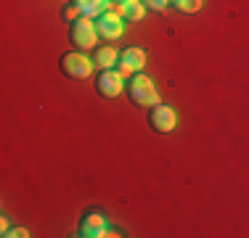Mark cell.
<instances>
[{"label":"cell","instance_id":"1","mask_svg":"<svg viewBox=\"0 0 249 238\" xmlns=\"http://www.w3.org/2000/svg\"><path fill=\"white\" fill-rule=\"evenodd\" d=\"M124 90H127V98H130V103H133V106L151 109L154 103H159L157 87H154V82L143 74V71H138V74L130 77V82L124 85Z\"/></svg>","mask_w":249,"mask_h":238},{"label":"cell","instance_id":"2","mask_svg":"<svg viewBox=\"0 0 249 238\" xmlns=\"http://www.w3.org/2000/svg\"><path fill=\"white\" fill-rule=\"evenodd\" d=\"M69 40H72V45L77 51H90V48H96L98 29H96V24H93V19H88V16L74 19L72 29H69Z\"/></svg>","mask_w":249,"mask_h":238},{"label":"cell","instance_id":"3","mask_svg":"<svg viewBox=\"0 0 249 238\" xmlns=\"http://www.w3.org/2000/svg\"><path fill=\"white\" fill-rule=\"evenodd\" d=\"M149 127L159 135H170L178 127V114L167 103H154L149 109Z\"/></svg>","mask_w":249,"mask_h":238},{"label":"cell","instance_id":"4","mask_svg":"<svg viewBox=\"0 0 249 238\" xmlns=\"http://www.w3.org/2000/svg\"><path fill=\"white\" fill-rule=\"evenodd\" d=\"M58 67L69 80H88L93 74V58H85L80 51H72V53H64Z\"/></svg>","mask_w":249,"mask_h":238},{"label":"cell","instance_id":"5","mask_svg":"<svg viewBox=\"0 0 249 238\" xmlns=\"http://www.w3.org/2000/svg\"><path fill=\"white\" fill-rule=\"evenodd\" d=\"M77 236H82V238H111V236H117V233L109 228V222H106L104 214L93 209V212H88L85 217L80 220Z\"/></svg>","mask_w":249,"mask_h":238},{"label":"cell","instance_id":"6","mask_svg":"<svg viewBox=\"0 0 249 238\" xmlns=\"http://www.w3.org/2000/svg\"><path fill=\"white\" fill-rule=\"evenodd\" d=\"M124 87V77L120 69H104L96 77V93L101 98H117Z\"/></svg>","mask_w":249,"mask_h":238},{"label":"cell","instance_id":"7","mask_svg":"<svg viewBox=\"0 0 249 238\" xmlns=\"http://www.w3.org/2000/svg\"><path fill=\"white\" fill-rule=\"evenodd\" d=\"M96 29H98V37H101V40H109V43H114V40L122 37L124 21H122L120 14H114V11H106V14L98 16Z\"/></svg>","mask_w":249,"mask_h":238},{"label":"cell","instance_id":"8","mask_svg":"<svg viewBox=\"0 0 249 238\" xmlns=\"http://www.w3.org/2000/svg\"><path fill=\"white\" fill-rule=\"evenodd\" d=\"M146 67V51L143 48H124L120 56V71L122 77H133Z\"/></svg>","mask_w":249,"mask_h":238},{"label":"cell","instance_id":"9","mask_svg":"<svg viewBox=\"0 0 249 238\" xmlns=\"http://www.w3.org/2000/svg\"><path fill=\"white\" fill-rule=\"evenodd\" d=\"M114 64H120V53H117V48L104 45V48H96V51H93V67H98L101 71L111 69Z\"/></svg>","mask_w":249,"mask_h":238},{"label":"cell","instance_id":"10","mask_svg":"<svg viewBox=\"0 0 249 238\" xmlns=\"http://www.w3.org/2000/svg\"><path fill=\"white\" fill-rule=\"evenodd\" d=\"M74 5L80 11V16H88V19H96V16L106 14L111 8L109 0H74Z\"/></svg>","mask_w":249,"mask_h":238},{"label":"cell","instance_id":"11","mask_svg":"<svg viewBox=\"0 0 249 238\" xmlns=\"http://www.w3.org/2000/svg\"><path fill=\"white\" fill-rule=\"evenodd\" d=\"M117 14H120L124 21H141L146 14V5H143V0H122Z\"/></svg>","mask_w":249,"mask_h":238},{"label":"cell","instance_id":"12","mask_svg":"<svg viewBox=\"0 0 249 238\" xmlns=\"http://www.w3.org/2000/svg\"><path fill=\"white\" fill-rule=\"evenodd\" d=\"M170 5L180 14H196V11H201L204 0H170Z\"/></svg>","mask_w":249,"mask_h":238},{"label":"cell","instance_id":"13","mask_svg":"<svg viewBox=\"0 0 249 238\" xmlns=\"http://www.w3.org/2000/svg\"><path fill=\"white\" fill-rule=\"evenodd\" d=\"M146 11H157V14H164L170 8V0H143Z\"/></svg>","mask_w":249,"mask_h":238},{"label":"cell","instance_id":"14","mask_svg":"<svg viewBox=\"0 0 249 238\" xmlns=\"http://www.w3.org/2000/svg\"><path fill=\"white\" fill-rule=\"evenodd\" d=\"M3 236H5V238H27L29 233H27V228H8Z\"/></svg>","mask_w":249,"mask_h":238},{"label":"cell","instance_id":"15","mask_svg":"<svg viewBox=\"0 0 249 238\" xmlns=\"http://www.w3.org/2000/svg\"><path fill=\"white\" fill-rule=\"evenodd\" d=\"M0 230H3V233L8 230V217H3V220H0Z\"/></svg>","mask_w":249,"mask_h":238}]
</instances>
